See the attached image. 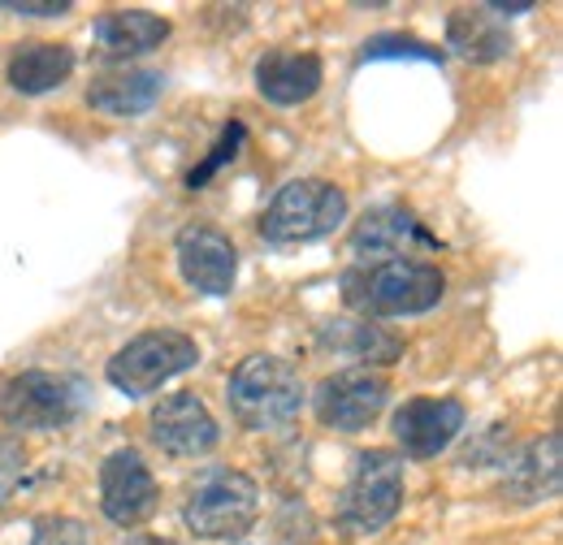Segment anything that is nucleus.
<instances>
[{"instance_id": "5701e85b", "label": "nucleus", "mask_w": 563, "mask_h": 545, "mask_svg": "<svg viewBox=\"0 0 563 545\" xmlns=\"http://www.w3.org/2000/svg\"><path fill=\"white\" fill-rule=\"evenodd\" d=\"M31 545H96V542H91L87 524L57 515V520H40V524H35V537H31Z\"/></svg>"}, {"instance_id": "9b49d317", "label": "nucleus", "mask_w": 563, "mask_h": 545, "mask_svg": "<svg viewBox=\"0 0 563 545\" xmlns=\"http://www.w3.org/2000/svg\"><path fill=\"white\" fill-rule=\"evenodd\" d=\"M147 429H152V442H156L165 455H174V459L209 455L212 446L221 442L212 411L205 408V399L191 394V390H178V394L161 399V403L152 408V415H147Z\"/></svg>"}, {"instance_id": "4468645a", "label": "nucleus", "mask_w": 563, "mask_h": 545, "mask_svg": "<svg viewBox=\"0 0 563 545\" xmlns=\"http://www.w3.org/2000/svg\"><path fill=\"white\" fill-rule=\"evenodd\" d=\"M325 82V66L317 53H295V48H274L256 62V91L278 104V109H295L308 104Z\"/></svg>"}, {"instance_id": "423d86ee", "label": "nucleus", "mask_w": 563, "mask_h": 545, "mask_svg": "<svg viewBox=\"0 0 563 545\" xmlns=\"http://www.w3.org/2000/svg\"><path fill=\"white\" fill-rule=\"evenodd\" d=\"M404 459L395 451H364L343 489L339 520L352 533H382L404 507Z\"/></svg>"}, {"instance_id": "20e7f679", "label": "nucleus", "mask_w": 563, "mask_h": 545, "mask_svg": "<svg viewBox=\"0 0 563 545\" xmlns=\"http://www.w3.org/2000/svg\"><path fill=\"white\" fill-rule=\"evenodd\" d=\"M200 364V342L183 330H147L140 338H131L104 368L109 386L122 390L126 399H147L161 386H169L174 377L191 372Z\"/></svg>"}, {"instance_id": "2eb2a0df", "label": "nucleus", "mask_w": 563, "mask_h": 545, "mask_svg": "<svg viewBox=\"0 0 563 545\" xmlns=\"http://www.w3.org/2000/svg\"><path fill=\"white\" fill-rule=\"evenodd\" d=\"M169 40V22L147 9H109L96 18V48L113 62L143 57Z\"/></svg>"}, {"instance_id": "0eeeda50", "label": "nucleus", "mask_w": 563, "mask_h": 545, "mask_svg": "<svg viewBox=\"0 0 563 545\" xmlns=\"http://www.w3.org/2000/svg\"><path fill=\"white\" fill-rule=\"evenodd\" d=\"M390 403V381L377 368H343L321 377V386L312 390V411L325 429L339 433H360L368 429Z\"/></svg>"}, {"instance_id": "4be33fe9", "label": "nucleus", "mask_w": 563, "mask_h": 545, "mask_svg": "<svg viewBox=\"0 0 563 545\" xmlns=\"http://www.w3.org/2000/svg\"><path fill=\"white\" fill-rule=\"evenodd\" d=\"M239 143H243V126H239V122H230V126H225V135H221V143L209 152V160H205V165H196V169L187 174V187H191V191H196V187H205L225 160H234Z\"/></svg>"}, {"instance_id": "9d476101", "label": "nucleus", "mask_w": 563, "mask_h": 545, "mask_svg": "<svg viewBox=\"0 0 563 545\" xmlns=\"http://www.w3.org/2000/svg\"><path fill=\"white\" fill-rule=\"evenodd\" d=\"M174 256H178V272L183 281L196 290V294H209V299H225L239 281V252L234 243L212 230V225H187L174 243Z\"/></svg>"}, {"instance_id": "39448f33", "label": "nucleus", "mask_w": 563, "mask_h": 545, "mask_svg": "<svg viewBox=\"0 0 563 545\" xmlns=\"http://www.w3.org/2000/svg\"><path fill=\"white\" fill-rule=\"evenodd\" d=\"M261 515V489L247 472L217 468L200 480L183 507V524L205 542H234Z\"/></svg>"}, {"instance_id": "412c9836", "label": "nucleus", "mask_w": 563, "mask_h": 545, "mask_svg": "<svg viewBox=\"0 0 563 545\" xmlns=\"http://www.w3.org/2000/svg\"><path fill=\"white\" fill-rule=\"evenodd\" d=\"M382 57H417L429 66H442V53H433L421 40H399V35H377L360 48V62H382Z\"/></svg>"}, {"instance_id": "aec40b11", "label": "nucleus", "mask_w": 563, "mask_h": 545, "mask_svg": "<svg viewBox=\"0 0 563 545\" xmlns=\"http://www.w3.org/2000/svg\"><path fill=\"white\" fill-rule=\"evenodd\" d=\"M511 480H516V493L525 502H538V498L560 493V433H551L547 442L529 446V455L516 464Z\"/></svg>"}, {"instance_id": "6ab92c4d", "label": "nucleus", "mask_w": 563, "mask_h": 545, "mask_svg": "<svg viewBox=\"0 0 563 545\" xmlns=\"http://www.w3.org/2000/svg\"><path fill=\"white\" fill-rule=\"evenodd\" d=\"M321 346L334 355H347L355 364H390L404 351V342L377 330L373 321H334L321 330Z\"/></svg>"}, {"instance_id": "f03ea898", "label": "nucleus", "mask_w": 563, "mask_h": 545, "mask_svg": "<svg viewBox=\"0 0 563 545\" xmlns=\"http://www.w3.org/2000/svg\"><path fill=\"white\" fill-rule=\"evenodd\" d=\"M225 399H230V411L243 429L269 433V429L290 424L303 411L308 390H303V377L295 364H286L278 355H247L230 372Z\"/></svg>"}, {"instance_id": "dca6fc26", "label": "nucleus", "mask_w": 563, "mask_h": 545, "mask_svg": "<svg viewBox=\"0 0 563 545\" xmlns=\"http://www.w3.org/2000/svg\"><path fill=\"white\" fill-rule=\"evenodd\" d=\"M165 96L161 69H118L87 87V104L104 118H140Z\"/></svg>"}, {"instance_id": "a211bd4d", "label": "nucleus", "mask_w": 563, "mask_h": 545, "mask_svg": "<svg viewBox=\"0 0 563 545\" xmlns=\"http://www.w3.org/2000/svg\"><path fill=\"white\" fill-rule=\"evenodd\" d=\"M74 74V48L66 44H26L9 57L4 78L18 96H48Z\"/></svg>"}, {"instance_id": "b1692460", "label": "nucleus", "mask_w": 563, "mask_h": 545, "mask_svg": "<svg viewBox=\"0 0 563 545\" xmlns=\"http://www.w3.org/2000/svg\"><path fill=\"white\" fill-rule=\"evenodd\" d=\"M4 9L22 18H62L70 13V0H4Z\"/></svg>"}, {"instance_id": "1a4fd4ad", "label": "nucleus", "mask_w": 563, "mask_h": 545, "mask_svg": "<svg viewBox=\"0 0 563 545\" xmlns=\"http://www.w3.org/2000/svg\"><path fill=\"white\" fill-rule=\"evenodd\" d=\"M161 502V485L152 477V468L143 464L140 451H113L100 468V511L109 515V524L118 529H135L143 520H152Z\"/></svg>"}, {"instance_id": "ddd939ff", "label": "nucleus", "mask_w": 563, "mask_h": 545, "mask_svg": "<svg viewBox=\"0 0 563 545\" xmlns=\"http://www.w3.org/2000/svg\"><path fill=\"white\" fill-rule=\"evenodd\" d=\"M412 247H433V238L424 234V225L404 204L368 208L352 230V256L360 265H382V260H399Z\"/></svg>"}, {"instance_id": "f8f14e48", "label": "nucleus", "mask_w": 563, "mask_h": 545, "mask_svg": "<svg viewBox=\"0 0 563 545\" xmlns=\"http://www.w3.org/2000/svg\"><path fill=\"white\" fill-rule=\"evenodd\" d=\"M464 420H468V411L460 399L417 394L395 411V442L412 459H433L464 433Z\"/></svg>"}, {"instance_id": "f3484780", "label": "nucleus", "mask_w": 563, "mask_h": 545, "mask_svg": "<svg viewBox=\"0 0 563 545\" xmlns=\"http://www.w3.org/2000/svg\"><path fill=\"white\" fill-rule=\"evenodd\" d=\"M446 44H451V53H460L464 62H477V66L503 62L516 48L511 31L498 18H490V9H455L446 18Z\"/></svg>"}, {"instance_id": "7ed1b4c3", "label": "nucleus", "mask_w": 563, "mask_h": 545, "mask_svg": "<svg viewBox=\"0 0 563 545\" xmlns=\"http://www.w3.org/2000/svg\"><path fill=\"white\" fill-rule=\"evenodd\" d=\"M343 221H347L343 187L325 178H295L261 212V238L274 247H299V243L330 238Z\"/></svg>"}, {"instance_id": "6e6552de", "label": "nucleus", "mask_w": 563, "mask_h": 545, "mask_svg": "<svg viewBox=\"0 0 563 545\" xmlns=\"http://www.w3.org/2000/svg\"><path fill=\"white\" fill-rule=\"evenodd\" d=\"M78 403H82V394H78L74 381L31 368V372H18L13 381H4V390H0V420L9 429H22V433H31V429H62V424H70L74 415H78Z\"/></svg>"}, {"instance_id": "393cba45", "label": "nucleus", "mask_w": 563, "mask_h": 545, "mask_svg": "<svg viewBox=\"0 0 563 545\" xmlns=\"http://www.w3.org/2000/svg\"><path fill=\"white\" fill-rule=\"evenodd\" d=\"M131 545H174V542H165V537H140V542H131Z\"/></svg>"}, {"instance_id": "f257e3e1", "label": "nucleus", "mask_w": 563, "mask_h": 545, "mask_svg": "<svg viewBox=\"0 0 563 545\" xmlns=\"http://www.w3.org/2000/svg\"><path fill=\"white\" fill-rule=\"evenodd\" d=\"M446 294V272L417 256L355 265L343 272V299L364 321L373 316H421Z\"/></svg>"}]
</instances>
